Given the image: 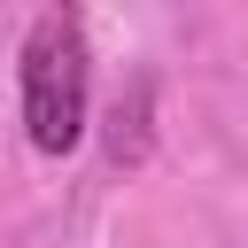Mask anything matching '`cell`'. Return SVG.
Wrapping results in <instances>:
<instances>
[{
  "mask_svg": "<svg viewBox=\"0 0 248 248\" xmlns=\"http://www.w3.org/2000/svg\"><path fill=\"white\" fill-rule=\"evenodd\" d=\"M23 132L39 155H70L85 140V101H93V54H85V16L78 8H39L23 31Z\"/></svg>",
  "mask_w": 248,
  "mask_h": 248,
  "instance_id": "obj_1",
  "label": "cell"
}]
</instances>
